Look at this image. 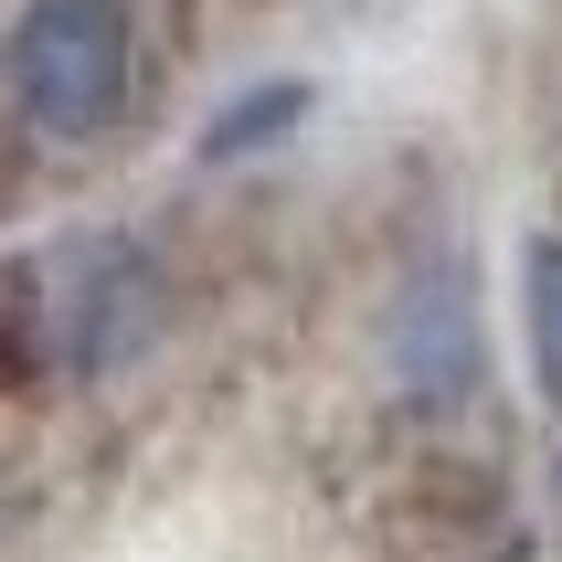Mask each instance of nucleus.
Here are the masks:
<instances>
[{
	"mask_svg": "<svg viewBox=\"0 0 562 562\" xmlns=\"http://www.w3.org/2000/svg\"><path fill=\"white\" fill-rule=\"evenodd\" d=\"M0 86H11V117L43 149L106 138L127 117V86H138V22H127V0H22V22L0 43Z\"/></svg>",
	"mask_w": 562,
	"mask_h": 562,
	"instance_id": "f257e3e1",
	"label": "nucleus"
},
{
	"mask_svg": "<svg viewBox=\"0 0 562 562\" xmlns=\"http://www.w3.org/2000/svg\"><path fill=\"white\" fill-rule=\"evenodd\" d=\"M382 361H393V382H404V404L446 414L477 393V277L468 255L446 245L425 255L404 277V297H393V318H382Z\"/></svg>",
	"mask_w": 562,
	"mask_h": 562,
	"instance_id": "f03ea898",
	"label": "nucleus"
},
{
	"mask_svg": "<svg viewBox=\"0 0 562 562\" xmlns=\"http://www.w3.org/2000/svg\"><path fill=\"white\" fill-rule=\"evenodd\" d=\"M64 340H75L86 372H117V361H138L159 340V277H149L138 245H95L86 255V277L64 297Z\"/></svg>",
	"mask_w": 562,
	"mask_h": 562,
	"instance_id": "7ed1b4c3",
	"label": "nucleus"
},
{
	"mask_svg": "<svg viewBox=\"0 0 562 562\" xmlns=\"http://www.w3.org/2000/svg\"><path fill=\"white\" fill-rule=\"evenodd\" d=\"M520 340H531V393L562 414V234L520 245Z\"/></svg>",
	"mask_w": 562,
	"mask_h": 562,
	"instance_id": "20e7f679",
	"label": "nucleus"
},
{
	"mask_svg": "<svg viewBox=\"0 0 562 562\" xmlns=\"http://www.w3.org/2000/svg\"><path fill=\"white\" fill-rule=\"evenodd\" d=\"M297 117H308V86H297V75H277V86H245V95H234V106H223L213 127H202V159H223V170H234V159L277 149V138H286Z\"/></svg>",
	"mask_w": 562,
	"mask_h": 562,
	"instance_id": "39448f33",
	"label": "nucleus"
}]
</instances>
